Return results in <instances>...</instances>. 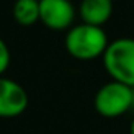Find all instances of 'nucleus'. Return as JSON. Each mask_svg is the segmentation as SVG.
Returning a JSON list of instances; mask_svg holds the SVG:
<instances>
[{"label": "nucleus", "instance_id": "obj_1", "mask_svg": "<svg viewBox=\"0 0 134 134\" xmlns=\"http://www.w3.org/2000/svg\"><path fill=\"white\" fill-rule=\"evenodd\" d=\"M107 33L103 27L90 24H76L65 36V49L73 58L90 62L98 57H103L109 46Z\"/></svg>", "mask_w": 134, "mask_h": 134}, {"label": "nucleus", "instance_id": "obj_2", "mask_svg": "<svg viewBox=\"0 0 134 134\" xmlns=\"http://www.w3.org/2000/svg\"><path fill=\"white\" fill-rule=\"evenodd\" d=\"M101 58L112 81L134 87V38H117L110 41Z\"/></svg>", "mask_w": 134, "mask_h": 134}, {"label": "nucleus", "instance_id": "obj_3", "mask_svg": "<svg viewBox=\"0 0 134 134\" xmlns=\"http://www.w3.org/2000/svg\"><path fill=\"white\" fill-rule=\"evenodd\" d=\"M93 106L101 117L118 118L132 109V90L125 84L110 81L98 88Z\"/></svg>", "mask_w": 134, "mask_h": 134}, {"label": "nucleus", "instance_id": "obj_4", "mask_svg": "<svg viewBox=\"0 0 134 134\" xmlns=\"http://www.w3.org/2000/svg\"><path fill=\"white\" fill-rule=\"evenodd\" d=\"M76 16L77 10L71 0H40V22L51 30H70Z\"/></svg>", "mask_w": 134, "mask_h": 134}, {"label": "nucleus", "instance_id": "obj_5", "mask_svg": "<svg viewBox=\"0 0 134 134\" xmlns=\"http://www.w3.org/2000/svg\"><path fill=\"white\" fill-rule=\"evenodd\" d=\"M29 107L25 88L5 76H0V118H16Z\"/></svg>", "mask_w": 134, "mask_h": 134}, {"label": "nucleus", "instance_id": "obj_6", "mask_svg": "<svg viewBox=\"0 0 134 134\" xmlns=\"http://www.w3.org/2000/svg\"><path fill=\"white\" fill-rule=\"evenodd\" d=\"M114 13V0H81L77 14L84 24L103 27Z\"/></svg>", "mask_w": 134, "mask_h": 134}, {"label": "nucleus", "instance_id": "obj_7", "mask_svg": "<svg viewBox=\"0 0 134 134\" xmlns=\"http://www.w3.org/2000/svg\"><path fill=\"white\" fill-rule=\"evenodd\" d=\"M13 18L22 27H30L40 22L38 0H16L13 5Z\"/></svg>", "mask_w": 134, "mask_h": 134}, {"label": "nucleus", "instance_id": "obj_8", "mask_svg": "<svg viewBox=\"0 0 134 134\" xmlns=\"http://www.w3.org/2000/svg\"><path fill=\"white\" fill-rule=\"evenodd\" d=\"M10 62H11L10 47L3 41V38H0V76L5 74V71L8 70V66H10Z\"/></svg>", "mask_w": 134, "mask_h": 134}, {"label": "nucleus", "instance_id": "obj_9", "mask_svg": "<svg viewBox=\"0 0 134 134\" xmlns=\"http://www.w3.org/2000/svg\"><path fill=\"white\" fill-rule=\"evenodd\" d=\"M129 134H134V118H132V121L129 125Z\"/></svg>", "mask_w": 134, "mask_h": 134}, {"label": "nucleus", "instance_id": "obj_10", "mask_svg": "<svg viewBox=\"0 0 134 134\" xmlns=\"http://www.w3.org/2000/svg\"><path fill=\"white\" fill-rule=\"evenodd\" d=\"M131 90H132V109L131 110H134V87H131Z\"/></svg>", "mask_w": 134, "mask_h": 134}, {"label": "nucleus", "instance_id": "obj_11", "mask_svg": "<svg viewBox=\"0 0 134 134\" xmlns=\"http://www.w3.org/2000/svg\"><path fill=\"white\" fill-rule=\"evenodd\" d=\"M38 2H40V0H38Z\"/></svg>", "mask_w": 134, "mask_h": 134}]
</instances>
